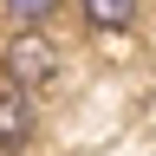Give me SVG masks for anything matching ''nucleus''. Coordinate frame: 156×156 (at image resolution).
I'll use <instances>...</instances> for the list:
<instances>
[{
  "instance_id": "obj_2",
  "label": "nucleus",
  "mask_w": 156,
  "mask_h": 156,
  "mask_svg": "<svg viewBox=\"0 0 156 156\" xmlns=\"http://www.w3.org/2000/svg\"><path fill=\"white\" fill-rule=\"evenodd\" d=\"M33 143V104H26V91H0V150H26Z\"/></svg>"
},
{
  "instance_id": "obj_3",
  "label": "nucleus",
  "mask_w": 156,
  "mask_h": 156,
  "mask_svg": "<svg viewBox=\"0 0 156 156\" xmlns=\"http://www.w3.org/2000/svg\"><path fill=\"white\" fill-rule=\"evenodd\" d=\"M78 13L91 20V26H130V13H136V0H78Z\"/></svg>"
},
{
  "instance_id": "obj_1",
  "label": "nucleus",
  "mask_w": 156,
  "mask_h": 156,
  "mask_svg": "<svg viewBox=\"0 0 156 156\" xmlns=\"http://www.w3.org/2000/svg\"><path fill=\"white\" fill-rule=\"evenodd\" d=\"M0 58H7V72H13V78H20L26 91L52 85V72H58V46H52L46 33H33V26H26V33H13Z\"/></svg>"
},
{
  "instance_id": "obj_4",
  "label": "nucleus",
  "mask_w": 156,
  "mask_h": 156,
  "mask_svg": "<svg viewBox=\"0 0 156 156\" xmlns=\"http://www.w3.org/2000/svg\"><path fill=\"white\" fill-rule=\"evenodd\" d=\"M7 7H13L20 20H39V13H52V0H7Z\"/></svg>"
}]
</instances>
